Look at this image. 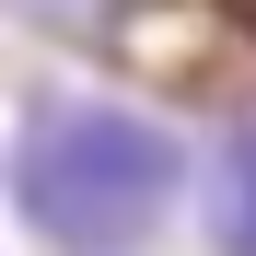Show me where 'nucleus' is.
I'll list each match as a JSON object with an SVG mask.
<instances>
[{
    "instance_id": "1",
    "label": "nucleus",
    "mask_w": 256,
    "mask_h": 256,
    "mask_svg": "<svg viewBox=\"0 0 256 256\" xmlns=\"http://www.w3.org/2000/svg\"><path fill=\"white\" fill-rule=\"evenodd\" d=\"M12 186H24V210H35L47 244H70V256H128L163 210H175L186 152L163 140L152 116H128V105H58V116H35Z\"/></svg>"
},
{
    "instance_id": "2",
    "label": "nucleus",
    "mask_w": 256,
    "mask_h": 256,
    "mask_svg": "<svg viewBox=\"0 0 256 256\" xmlns=\"http://www.w3.org/2000/svg\"><path fill=\"white\" fill-rule=\"evenodd\" d=\"M210 244H222V256H256V128H233L222 175H210Z\"/></svg>"
}]
</instances>
